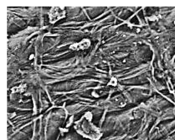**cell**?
Wrapping results in <instances>:
<instances>
[{
    "label": "cell",
    "mask_w": 175,
    "mask_h": 140,
    "mask_svg": "<svg viewBox=\"0 0 175 140\" xmlns=\"http://www.w3.org/2000/svg\"><path fill=\"white\" fill-rule=\"evenodd\" d=\"M64 16V12H62L60 9H55L53 11V12L51 13V22H54L58 20L59 19L61 18L62 16Z\"/></svg>",
    "instance_id": "1"
},
{
    "label": "cell",
    "mask_w": 175,
    "mask_h": 140,
    "mask_svg": "<svg viewBox=\"0 0 175 140\" xmlns=\"http://www.w3.org/2000/svg\"><path fill=\"white\" fill-rule=\"evenodd\" d=\"M89 45V42L88 41V40H84V41H83L80 43H79L77 45H74L72 46V47H73V49H84V48H88Z\"/></svg>",
    "instance_id": "2"
}]
</instances>
